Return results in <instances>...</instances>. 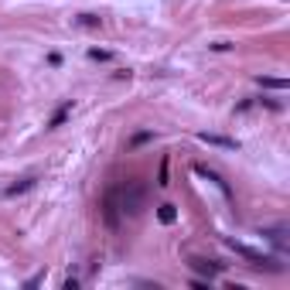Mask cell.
<instances>
[{
	"label": "cell",
	"mask_w": 290,
	"mask_h": 290,
	"mask_svg": "<svg viewBox=\"0 0 290 290\" xmlns=\"http://www.w3.org/2000/svg\"><path fill=\"white\" fill-rule=\"evenodd\" d=\"M116 195H120V212L123 215H137L144 208V185L140 181H127Z\"/></svg>",
	"instance_id": "obj_1"
},
{
	"label": "cell",
	"mask_w": 290,
	"mask_h": 290,
	"mask_svg": "<svg viewBox=\"0 0 290 290\" xmlns=\"http://www.w3.org/2000/svg\"><path fill=\"white\" fill-rule=\"evenodd\" d=\"M225 246H229L232 253H239L243 260H249L253 266H266V270H280V263H276L273 256H266V253H260V249L246 246V243H236V239H225Z\"/></svg>",
	"instance_id": "obj_2"
},
{
	"label": "cell",
	"mask_w": 290,
	"mask_h": 290,
	"mask_svg": "<svg viewBox=\"0 0 290 290\" xmlns=\"http://www.w3.org/2000/svg\"><path fill=\"white\" fill-rule=\"evenodd\" d=\"M102 215H106V225L116 229V222H120V205H116V191L106 195V202H102Z\"/></svg>",
	"instance_id": "obj_3"
},
{
	"label": "cell",
	"mask_w": 290,
	"mask_h": 290,
	"mask_svg": "<svg viewBox=\"0 0 290 290\" xmlns=\"http://www.w3.org/2000/svg\"><path fill=\"white\" fill-rule=\"evenodd\" d=\"M202 144H212V147H225V150H236V140L232 137H218V133H198Z\"/></svg>",
	"instance_id": "obj_4"
},
{
	"label": "cell",
	"mask_w": 290,
	"mask_h": 290,
	"mask_svg": "<svg viewBox=\"0 0 290 290\" xmlns=\"http://www.w3.org/2000/svg\"><path fill=\"white\" fill-rule=\"evenodd\" d=\"M191 270L208 273V276H218V273H222V263H215V260H191Z\"/></svg>",
	"instance_id": "obj_5"
},
{
	"label": "cell",
	"mask_w": 290,
	"mask_h": 290,
	"mask_svg": "<svg viewBox=\"0 0 290 290\" xmlns=\"http://www.w3.org/2000/svg\"><path fill=\"white\" fill-rule=\"evenodd\" d=\"M157 218L164 222V225H171L174 218H178V212H174V205H160V208H157Z\"/></svg>",
	"instance_id": "obj_6"
},
{
	"label": "cell",
	"mask_w": 290,
	"mask_h": 290,
	"mask_svg": "<svg viewBox=\"0 0 290 290\" xmlns=\"http://www.w3.org/2000/svg\"><path fill=\"white\" fill-rule=\"evenodd\" d=\"M28 188H34V178H21L17 185H11V188H7V195H21V191H28Z\"/></svg>",
	"instance_id": "obj_7"
},
{
	"label": "cell",
	"mask_w": 290,
	"mask_h": 290,
	"mask_svg": "<svg viewBox=\"0 0 290 290\" xmlns=\"http://www.w3.org/2000/svg\"><path fill=\"white\" fill-rule=\"evenodd\" d=\"M69 113H72V102H65V106H62V109H58V113L51 116V123H48V127H58V123H62V120H65Z\"/></svg>",
	"instance_id": "obj_8"
},
{
	"label": "cell",
	"mask_w": 290,
	"mask_h": 290,
	"mask_svg": "<svg viewBox=\"0 0 290 290\" xmlns=\"http://www.w3.org/2000/svg\"><path fill=\"white\" fill-rule=\"evenodd\" d=\"M260 86H270V89H287V79H260Z\"/></svg>",
	"instance_id": "obj_9"
},
{
	"label": "cell",
	"mask_w": 290,
	"mask_h": 290,
	"mask_svg": "<svg viewBox=\"0 0 290 290\" xmlns=\"http://www.w3.org/2000/svg\"><path fill=\"white\" fill-rule=\"evenodd\" d=\"M79 24H86V28H99V17H92V14H79Z\"/></svg>",
	"instance_id": "obj_10"
},
{
	"label": "cell",
	"mask_w": 290,
	"mask_h": 290,
	"mask_svg": "<svg viewBox=\"0 0 290 290\" xmlns=\"http://www.w3.org/2000/svg\"><path fill=\"white\" fill-rule=\"evenodd\" d=\"M89 58H96V62H109V51H102V48H92Z\"/></svg>",
	"instance_id": "obj_11"
},
{
	"label": "cell",
	"mask_w": 290,
	"mask_h": 290,
	"mask_svg": "<svg viewBox=\"0 0 290 290\" xmlns=\"http://www.w3.org/2000/svg\"><path fill=\"white\" fill-rule=\"evenodd\" d=\"M150 137H154V133H137V137H133V147H137V144H147Z\"/></svg>",
	"instance_id": "obj_12"
}]
</instances>
